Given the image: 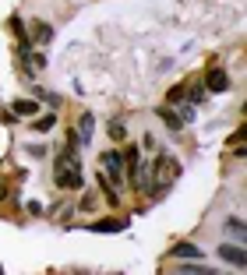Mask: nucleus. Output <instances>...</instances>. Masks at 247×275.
Returning a JSON list of instances; mask_svg holds the SVG:
<instances>
[{
	"label": "nucleus",
	"instance_id": "obj_1",
	"mask_svg": "<svg viewBox=\"0 0 247 275\" xmlns=\"http://www.w3.org/2000/svg\"><path fill=\"white\" fill-rule=\"evenodd\" d=\"M82 184H85L82 162H78V155L67 148L64 155H57V187H64V191H82Z\"/></svg>",
	"mask_w": 247,
	"mask_h": 275
},
{
	"label": "nucleus",
	"instance_id": "obj_2",
	"mask_svg": "<svg viewBox=\"0 0 247 275\" xmlns=\"http://www.w3.org/2000/svg\"><path fill=\"white\" fill-rule=\"evenodd\" d=\"M177 173H180V162H177V159H169V155H159V159H156V166H152V177H156V187H152V191L159 194L163 187H169V184L177 180Z\"/></svg>",
	"mask_w": 247,
	"mask_h": 275
},
{
	"label": "nucleus",
	"instance_id": "obj_3",
	"mask_svg": "<svg viewBox=\"0 0 247 275\" xmlns=\"http://www.w3.org/2000/svg\"><path fill=\"white\" fill-rule=\"evenodd\" d=\"M127 177H131V187L134 191H152V166L149 162H131Z\"/></svg>",
	"mask_w": 247,
	"mask_h": 275
},
{
	"label": "nucleus",
	"instance_id": "obj_4",
	"mask_svg": "<svg viewBox=\"0 0 247 275\" xmlns=\"http://www.w3.org/2000/svg\"><path fill=\"white\" fill-rule=\"evenodd\" d=\"M230 88V74L223 67H212L205 74V92H226Z\"/></svg>",
	"mask_w": 247,
	"mask_h": 275
},
{
	"label": "nucleus",
	"instance_id": "obj_5",
	"mask_svg": "<svg viewBox=\"0 0 247 275\" xmlns=\"http://www.w3.org/2000/svg\"><path fill=\"white\" fill-rule=\"evenodd\" d=\"M99 162H102V169H106V173H110L113 180H120V169H124V155H120L117 148H113V152H102V159H99Z\"/></svg>",
	"mask_w": 247,
	"mask_h": 275
},
{
	"label": "nucleus",
	"instance_id": "obj_6",
	"mask_svg": "<svg viewBox=\"0 0 247 275\" xmlns=\"http://www.w3.org/2000/svg\"><path fill=\"white\" fill-rule=\"evenodd\" d=\"M219 258H223V261H230L233 268H247L244 247H230V244H223V247H219Z\"/></svg>",
	"mask_w": 247,
	"mask_h": 275
},
{
	"label": "nucleus",
	"instance_id": "obj_7",
	"mask_svg": "<svg viewBox=\"0 0 247 275\" xmlns=\"http://www.w3.org/2000/svg\"><path fill=\"white\" fill-rule=\"evenodd\" d=\"M169 258H194V261H198V258H201V247H198V244H177V247L169 251Z\"/></svg>",
	"mask_w": 247,
	"mask_h": 275
},
{
	"label": "nucleus",
	"instance_id": "obj_8",
	"mask_svg": "<svg viewBox=\"0 0 247 275\" xmlns=\"http://www.w3.org/2000/svg\"><path fill=\"white\" fill-rule=\"evenodd\" d=\"M36 110H39V102H36V99H18V102L11 106V113H14V117H32Z\"/></svg>",
	"mask_w": 247,
	"mask_h": 275
},
{
	"label": "nucleus",
	"instance_id": "obj_9",
	"mask_svg": "<svg viewBox=\"0 0 247 275\" xmlns=\"http://www.w3.org/2000/svg\"><path fill=\"white\" fill-rule=\"evenodd\" d=\"M159 117H163V124L166 127H169V131H180V127H184V120H180V117H177V113H173V110H159Z\"/></svg>",
	"mask_w": 247,
	"mask_h": 275
},
{
	"label": "nucleus",
	"instance_id": "obj_10",
	"mask_svg": "<svg viewBox=\"0 0 247 275\" xmlns=\"http://www.w3.org/2000/svg\"><path fill=\"white\" fill-rule=\"evenodd\" d=\"M32 32H36V43H43V46H46V43H53V28H50V25L36 21V28H32Z\"/></svg>",
	"mask_w": 247,
	"mask_h": 275
},
{
	"label": "nucleus",
	"instance_id": "obj_11",
	"mask_svg": "<svg viewBox=\"0 0 247 275\" xmlns=\"http://www.w3.org/2000/svg\"><path fill=\"white\" fill-rule=\"evenodd\" d=\"M117 229H124L120 219H106V222H95L92 226V233H117Z\"/></svg>",
	"mask_w": 247,
	"mask_h": 275
},
{
	"label": "nucleus",
	"instance_id": "obj_12",
	"mask_svg": "<svg viewBox=\"0 0 247 275\" xmlns=\"http://www.w3.org/2000/svg\"><path fill=\"white\" fill-rule=\"evenodd\" d=\"M75 134H82V141H88V138H92V117H88V113L82 117V124H78V131H75Z\"/></svg>",
	"mask_w": 247,
	"mask_h": 275
},
{
	"label": "nucleus",
	"instance_id": "obj_13",
	"mask_svg": "<svg viewBox=\"0 0 247 275\" xmlns=\"http://www.w3.org/2000/svg\"><path fill=\"white\" fill-rule=\"evenodd\" d=\"M184 92H187V88H184ZM201 99H205V88H201V85H194V88L187 92V102H191V106H198Z\"/></svg>",
	"mask_w": 247,
	"mask_h": 275
},
{
	"label": "nucleus",
	"instance_id": "obj_14",
	"mask_svg": "<svg viewBox=\"0 0 247 275\" xmlns=\"http://www.w3.org/2000/svg\"><path fill=\"white\" fill-rule=\"evenodd\" d=\"M53 124H57V120H53V113H46V117H39V120H36V131H53Z\"/></svg>",
	"mask_w": 247,
	"mask_h": 275
},
{
	"label": "nucleus",
	"instance_id": "obj_15",
	"mask_svg": "<svg viewBox=\"0 0 247 275\" xmlns=\"http://www.w3.org/2000/svg\"><path fill=\"white\" fill-rule=\"evenodd\" d=\"M226 226H230V233H233L237 240H244V226H240V219H230Z\"/></svg>",
	"mask_w": 247,
	"mask_h": 275
},
{
	"label": "nucleus",
	"instance_id": "obj_16",
	"mask_svg": "<svg viewBox=\"0 0 247 275\" xmlns=\"http://www.w3.org/2000/svg\"><path fill=\"white\" fill-rule=\"evenodd\" d=\"M124 159H127V166H131V162H138V148H134V145H127V152H124Z\"/></svg>",
	"mask_w": 247,
	"mask_h": 275
},
{
	"label": "nucleus",
	"instance_id": "obj_17",
	"mask_svg": "<svg viewBox=\"0 0 247 275\" xmlns=\"http://www.w3.org/2000/svg\"><path fill=\"white\" fill-rule=\"evenodd\" d=\"M78 208H82V212H92V208H95V198H92V194H85V198H82V205H78Z\"/></svg>",
	"mask_w": 247,
	"mask_h": 275
},
{
	"label": "nucleus",
	"instance_id": "obj_18",
	"mask_svg": "<svg viewBox=\"0 0 247 275\" xmlns=\"http://www.w3.org/2000/svg\"><path fill=\"white\" fill-rule=\"evenodd\" d=\"M110 138H124V124H120V120L110 124Z\"/></svg>",
	"mask_w": 247,
	"mask_h": 275
}]
</instances>
